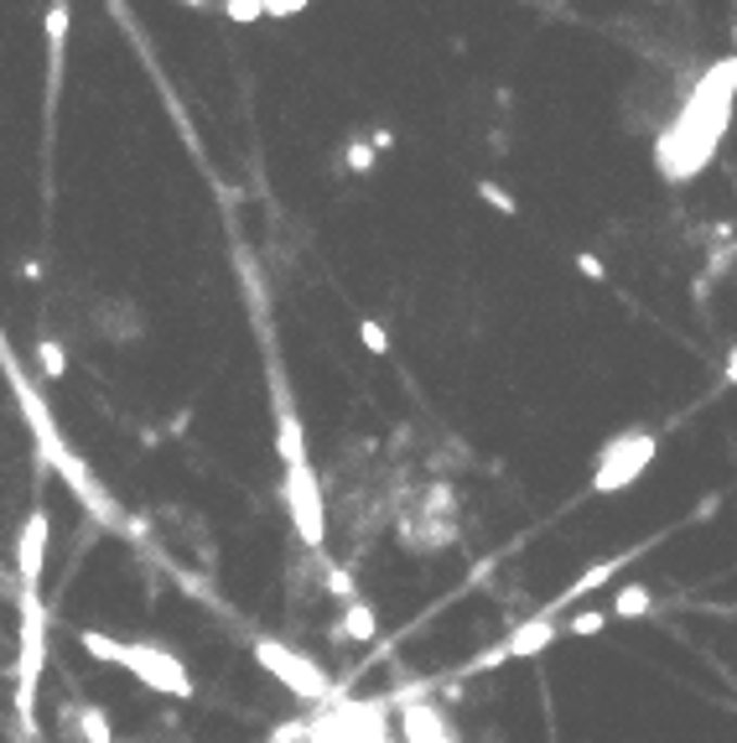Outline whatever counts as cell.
<instances>
[{
    "instance_id": "6da1fadb",
    "label": "cell",
    "mask_w": 737,
    "mask_h": 743,
    "mask_svg": "<svg viewBox=\"0 0 737 743\" xmlns=\"http://www.w3.org/2000/svg\"><path fill=\"white\" fill-rule=\"evenodd\" d=\"M733 95H737V58H722L701 84L696 95L686 99V110L675 115L665 136H660V172L686 182L716 156V141L727 136V121H733Z\"/></svg>"
},
{
    "instance_id": "7a4b0ae2",
    "label": "cell",
    "mask_w": 737,
    "mask_h": 743,
    "mask_svg": "<svg viewBox=\"0 0 737 743\" xmlns=\"http://www.w3.org/2000/svg\"><path fill=\"white\" fill-rule=\"evenodd\" d=\"M73 640H78L84 655L130 671L145 692L177 696V702H188L192 696V671L182 666V655L167 650V645H156V640H115V634H104V629H73Z\"/></svg>"
},
{
    "instance_id": "3957f363",
    "label": "cell",
    "mask_w": 737,
    "mask_h": 743,
    "mask_svg": "<svg viewBox=\"0 0 737 743\" xmlns=\"http://www.w3.org/2000/svg\"><path fill=\"white\" fill-rule=\"evenodd\" d=\"M660 457V437L655 432H619L602 442V453L593 463V494H623L649 474V463Z\"/></svg>"
},
{
    "instance_id": "277c9868",
    "label": "cell",
    "mask_w": 737,
    "mask_h": 743,
    "mask_svg": "<svg viewBox=\"0 0 737 743\" xmlns=\"http://www.w3.org/2000/svg\"><path fill=\"white\" fill-rule=\"evenodd\" d=\"M42 666H48V603H42V593H22L16 713H22V728H26V733H37V722H31V707H37V681H42Z\"/></svg>"
},
{
    "instance_id": "5b68a950",
    "label": "cell",
    "mask_w": 737,
    "mask_h": 743,
    "mask_svg": "<svg viewBox=\"0 0 737 743\" xmlns=\"http://www.w3.org/2000/svg\"><path fill=\"white\" fill-rule=\"evenodd\" d=\"M250 655H255V666H261L265 676H276L285 692H296L302 702H328V671L312 660V655H302L296 645H285V640H270V634H261V640H250Z\"/></svg>"
},
{
    "instance_id": "8992f818",
    "label": "cell",
    "mask_w": 737,
    "mask_h": 743,
    "mask_svg": "<svg viewBox=\"0 0 737 743\" xmlns=\"http://www.w3.org/2000/svg\"><path fill=\"white\" fill-rule=\"evenodd\" d=\"M281 500H285V520L296 530V541H302L307 552H322V541H328V500H322V479H317L312 463L285 468Z\"/></svg>"
},
{
    "instance_id": "52a82bcc",
    "label": "cell",
    "mask_w": 737,
    "mask_h": 743,
    "mask_svg": "<svg viewBox=\"0 0 737 743\" xmlns=\"http://www.w3.org/2000/svg\"><path fill=\"white\" fill-rule=\"evenodd\" d=\"M48 541H52V515L37 504L22 520L16 536V577H22V593H42V577H48Z\"/></svg>"
},
{
    "instance_id": "ba28073f",
    "label": "cell",
    "mask_w": 737,
    "mask_h": 743,
    "mask_svg": "<svg viewBox=\"0 0 737 743\" xmlns=\"http://www.w3.org/2000/svg\"><path fill=\"white\" fill-rule=\"evenodd\" d=\"M561 640V619H546V614H530L524 624H514L509 634L499 640L504 650V666L509 660H530V655H541V650H550Z\"/></svg>"
},
{
    "instance_id": "9c48e42d",
    "label": "cell",
    "mask_w": 737,
    "mask_h": 743,
    "mask_svg": "<svg viewBox=\"0 0 737 743\" xmlns=\"http://www.w3.org/2000/svg\"><path fill=\"white\" fill-rule=\"evenodd\" d=\"M623 562H628V556H602V562H593L587 572L576 577V582H567V588H561V593H556V599H550V603H541L535 614H546V619H561V608H576V603L587 599V593H597V588H602L608 577L619 572Z\"/></svg>"
},
{
    "instance_id": "30bf717a",
    "label": "cell",
    "mask_w": 737,
    "mask_h": 743,
    "mask_svg": "<svg viewBox=\"0 0 737 743\" xmlns=\"http://www.w3.org/2000/svg\"><path fill=\"white\" fill-rule=\"evenodd\" d=\"M94 323H99V333L110 338V343H130V338H141L145 333V317L136 302H125V297H104L94 312Z\"/></svg>"
},
{
    "instance_id": "8fae6325",
    "label": "cell",
    "mask_w": 737,
    "mask_h": 743,
    "mask_svg": "<svg viewBox=\"0 0 737 743\" xmlns=\"http://www.w3.org/2000/svg\"><path fill=\"white\" fill-rule=\"evenodd\" d=\"M276 453H281L285 468H296V463H312L307 453V427H302V416H296V406L291 401H276Z\"/></svg>"
},
{
    "instance_id": "7c38bea8",
    "label": "cell",
    "mask_w": 737,
    "mask_h": 743,
    "mask_svg": "<svg viewBox=\"0 0 737 743\" xmlns=\"http://www.w3.org/2000/svg\"><path fill=\"white\" fill-rule=\"evenodd\" d=\"M380 634V608L369 599H354L343 603V619L333 624V640H348V645H369Z\"/></svg>"
},
{
    "instance_id": "4fadbf2b",
    "label": "cell",
    "mask_w": 737,
    "mask_h": 743,
    "mask_svg": "<svg viewBox=\"0 0 737 743\" xmlns=\"http://www.w3.org/2000/svg\"><path fill=\"white\" fill-rule=\"evenodd\" d=\"M644 614H655V593L644 588V582H628V588H619V599L608 603V619H644Z\"/></svg>"
},
{
    "instance_id": "5bb4252c",
    "label": "cell",
    "mask_w": 737,
    "mask_h": 743,
    "mask_svg": "<svg viewBox=\"0 0 737 743\" xmlns=\"http://www.w3.org/2000/svg\"><path fill=\"white\" fill-rule=\"evenodd\" d=\"M384 146H390V130H380V136H354V141H348V151H343V162H348V172H354V177H364V172H374V162H380Z\"/></svg>"
},
{
    "instance_id": "9a60e30c",
    "label": "cell",
    "mask_w": 737,
    "mask_h": 743,
    "mask_svg": "<svg viewBox=\"0 0 737 743\" xmlns=\"http://www.w3.org/2000/svg\"><path fill=\"white\" fill-rule=\"evenodd\" d=\"M78 739H84V743H115L110 713H104L99 702H78Z\"/></svg>"
},
{
    "instance_id": "2e32d148",
    "label": "cell",
    "mask_w": 737,
    "mask_h": 743,
    "mask_svg": "<svg viewBox=\"0 0 737 743\" xmlns=\"http://www.w3.org/2000/svg\"><path fill=\"white\" fill-rule=\"evenodd\" d=\"M608 608H582V614H571L567 624H561V634H571V640H593V634H602L608 629Z\"/></svg>"
},
{
    "instance_id": "e0dca14e",
    "label": "cell",
    "mask_w": 737,
    "mask_h": 743,
    "mask_svg": "<svg viewBox=\"0 0 737 743\" xmlns=\"http://www.w3.org/2000/svg\"><path fill=\"white\" fill-rule=\"evenodd\" d=\"M37 364H42L48 380H63V375H68V349H63L58 338H37Z\"/></svg>"
},
{
    "instance_id": "ac0fdd59",
    "label": "cell",
    "mask_w": 737,
    "mask_h": 743,
    "mask_svg": "<svg viewBox=\"0 0 737 743\" xmlns=\"http://www.w3.org/2000/svg\"><path fill=\"white\" fill-rule=\"evenodd\" d=\"M473 192L483 198V203H488V209H499L504 218H514V214H520V203H514V198H509V192H504L499 182H478Z\"/></svg>"
},
{
    "instance_id": "d6986e66",
    "label": "cell",
    "mask_w": 737,
    "mask_h": 743,
    "mask_svg": "<svg viewBox=\"0 0 737 743\" xmlns=\"http://www.w3.org/2000/svg\"><path fill=\"white\" fill-rule=\"evenodd\" d=\"M63 37H68V5H52V11H48V42H52V68H58V52H63Z\"/></svg>"
},
{
    "instance_id": "ffe728a7",
    "label": "cell",
    "mask_w": 737,
    "mask_h": 743,
    "mask_svg": "<svg viewBox=\"0 0 737 743\" xmlns=\"http://www.w3.org/2000/svg\"><path fill=\"white\" fill-rule=\"evenodd\" d=\"M358 343H364L369 354H390V333H384V323H374V317L358 323Z\"/></svg>"
},
{
    "instance_id": "44dd1931",
    "label": "cell",
    "mask_w": 737,
    "mask_h": 743,
    "mask_svg": "<svg viewBox=\"0 0 737 743\" xmlns=\"http://www.w3.org/2000/svg\"><path fill=\"white\" fill-rule=\"evenodd\" d=\"M224 16L250 26V22H261V16H265V5H261V0H229V5H224Z\"/></svg>"
},
{
    "instance_id": "7402d4cb",
    "label": "cell",
    "mask_w": 737,
    "mask_h": 743,
    "mask_svg": "<svg viewBox=\"0 0 737 743\" xmlns=\"http://www.w3.org/2000/svg\"><path fill=\"white\" fill-rule=\"evenodd\" d=\"M576 270H582L587 281H608V270H602V261H597V255H587V250L576 255Z\"/></svg>"
},
{
    "instance_id": "603a6c76",
    "label": "cell",
    "mask_w": 737,
    "mask_h": 743,
    "mask_svg": "<svg viewBox=\"0 0 737 743\" xmlns=\"http://www.w3.org/2000/svg\"><path fill=\"white\" fill-rule=\"evenodd\" d=\"M722 375H727V385H737V343L727 349V369H722Z\"/></svg>"
}]
</instances>
